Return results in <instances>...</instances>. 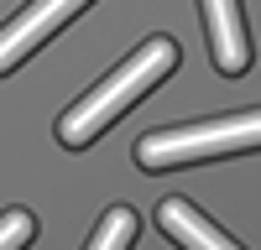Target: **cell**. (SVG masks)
<instances>
[{"label":"cell","mask_w":261,"mask_h":250,"mask_svg":"<svg viewBox=\"0 0 261 250\" xmlns=\"http://www.w3.org/2000/svg\"><path fill=\"white\" fill-rule=\"evenodd\" d=\"M32 235H37V219L27 208H6L0 214V250H27Z\"/></svg>","instance_id":"obj_7"},{"label":"cell","mask_w":261,"mask_h":250,"mask_svg":"<svg viewBox=\"0 0 261 250\" xmlns=\"http://www.w3.org/2000/svg\"><path fill=\"white\" fill-rule=\"evenodd\" d=\"M89 6V0H32L27 11H16L6 26H0V73H11L16 63H27L42 42H53L58 26H68V21Z\"/></svg>","instance_id":"obj_3"},{"label":"cell","mask_w":261,"mask_h":250,"mask_svg":"<svg viewBox=\"0 0 261 250\" xmlns=\"http://www.w3.org/2000/svg\"><path fill=\"white\" fill-rule=\"evenodd\" d=\"M178 68V42H167V37H151V42H141L136 52H130L120 68L105 78V83H94L89 94H84L68 115L58 120V141L68 146V151H79V146H89L94 136H105L110 125L130 110L136 99H146L157 83Z\"/></svg>","instance_id":"obj_1"},{"label":"cell","mask_w":261,"mask_h":250,"mask_svg":"<svg viewBox=\"0 0 261 250\" xmlns=\"http://www.w3.org/2000/svg\"><path fill=\"white\" fill-rule=\"evenodd\" d=\"M157 224H162L167 240H178V250H241L230 235H220V229H214L188 198H167L157 208Z\"/></svg>","instance_id":"obj_5"},{"label":"cell","mask_w":261,"mask_h":250,"mask_svg":"<svg viewBox=\"0 0 261 250\" xmlns=\"http://www.w3.org/2000/svg\"><path fill=\"white\" fill-rule=\"evenodd\" d=\"M204 32H209V57L225 78H241L251 68V37L241 21V0H199Z\"/></svg>","instance_id":"obj_4"},{"label":"cell","mask_w":261,"mask_h":250,"mask_svg":"<svg viewBox=\"0 0 261 250\" xmlns=\"http://www.w3.org/2000/svg\"><path fill=\"white\" fill-rule=\"evenodd\" d=\"M130 245H136V214L130 208H105V219L94 224L84 250H130Z\"/></svg>","instance_id":"obj_6"},{"label":"cell","mask_w":261,"mask_h":250,"mask_svg":"<svg viewBox=\"0 0 261 250\" xmlns=\"http://www.w3.org/2000/svg\"><path fill=\"white\" fill-rule=\"evenodd\" d=\"M261 146V115L241 110L230 120H199V125H167L136 141V167L141 172H172V167H193L209 157H235Z\"/></svg>","instance_id":"obj_2"}]
</instances>
